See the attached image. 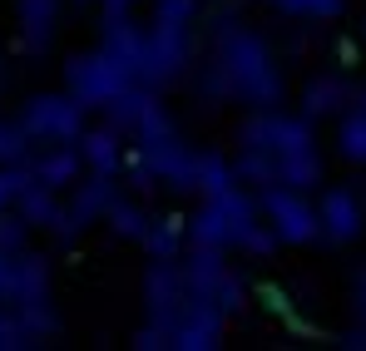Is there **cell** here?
Returning <instances> with one entry per match:
<instances>
[]
</instances>
